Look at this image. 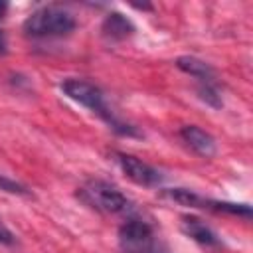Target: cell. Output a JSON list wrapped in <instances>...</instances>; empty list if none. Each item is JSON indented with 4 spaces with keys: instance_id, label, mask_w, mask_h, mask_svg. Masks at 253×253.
I'll return each instance as SVG.
<instances>
[{
    "instance_id": "8fae6325",
    "label": "cell",
    "mask_w": 253,
    "mask_h": 253,
    "mask_svg": "<svg viewBox=\"0 0 253 253\" xmlns=\"http://www.w3.org/2000/svg\"><path fill=\"white\" fill-rule=\"evenodd\" d=\"M196 91H198V97H200L206 105H210L211 109H221L223 99H221V93H219V85H217V81L198 83V85H196Z\"/></svg>"
},
{
    "instance_id": "5bb4252c",
    "label": "cell",
    "mask_w": 253,
    "mask_h": 253,
    "mask_svg": "<svg viewBox=\"0 0 253 253\" xmlns=\"http://www.w3.org/2000/svg\"><path fill=\"white\" fill-rule=\"evenodd\" d=\"M0 245H6V247L16 245V235L12 233V229L2 219H0Z\"/></svg>"
},
{
    "instance_id": "e0dca14e",
    "label": "cell",
    "mask_w": 253,
    "mask_h": 253,
    "mask_svg": "<svg viewBox=\"0 0 253 253\" xmlns=\"http://www.w3.org/2000/svg\"><path fill=\"white\" fill-rule=\"evenodd\" d=\"M6 8H8V4H6V2H0V18L4 16V12H6Z\"/></svg>"
},
{
    "instance_id": "8992f818",
    "label": "cell",
    "mask_w": 253,
    "mask_h": 253,
    "mask_svg": "<svg viewBox=\"0 0 253 253\" xmlns=\"http://www.w3.org/2000/svg\"><path fill=\"white\" fill-rule=\"evenodd\" d=\"M180 138L192 152H196L202 158H211L217 152L215 138L198 125H184L180 128Z\"/></svg>"
},
{
    "instance_id": "4fadbf2b",
    "label": "cell",
    "mask_w": 253,
    "mask_h": 253,
    "mask_svg": "<svg viewBox=\"0 0 253 253\" xmlns=\"http://www.w3.org/2000/svg\"><path fill=\"white\" fill-rule=\"evenodd\" d=\"M0 190L12 196H30V188L6 174H0Z\"/></svg>"
},
{
    "instance_id": "5b68a950",
    "label": "cell",
    "mask_w": 253,
    "mask_h": 253,
    "mask_svg": "<svg viewBox=\"0 0 253 253\" xmlns=\"http://www.w3.org/2000/svg\"><path fill=\"white\" fill-rule=\"evenodd\" d=\"M115 160L119 164V168L123 170V174L126 178H130L134 184L138 186H146V188H154V186H160L164 182V174L150 166L148 162L132 156V154H126V152H115Z\"/></svg>"
},
{
    "instance_id": "7c38bea8",
    "label": "cell",
    "mask_w": 253,
    "mask_h": 253,
    "mask_svg": "<svg viewBox=\"0 0 253 253\" xmlns=\"http://www.w3.org/2000/svg\"><path fill=\"white\" fill-rule=\"evenodd\" d=\"M208 210H215V211H225L231 215H241L245 219L251 217V206L247 204H233V202H217V200H208Z\"/></svg>"
},
{
    "instance_id": "2e32d148",
    "label": "cell",
    "mask_w": 253,
    "mask_h": 253,
    "mask_svg": "<svg viewBox=\"0 0 253 253\" xmlns=\"http://www.w3.org/2000/svg\"><path fill=\"white\" fill-rule=\"evenodd\" d=\"M8 51V40H6V34L0 30V53H6Z\"/></svg>"
},
{
    "instance_id": "30bf717a",
    "label": "cell",
    "mask_w": 253,
    "mask_h": 253,
    "mask_svg": "<svg viewBox=\"0 0 253 253\" xmlns=\"http://www.w3.org/2000/svg\"><path fill=\"white\" fill-rule=\"evenodd\" d=\"M162 196L166 200H172L186 208H204V210L208 208V198H204L198 192L188 190V188H166V190H162Z\"/></svg>"
},
{
    "instance_id": "9a60e30c",
    "label": "cell",
    "mask_w": 253,
    "mask_h": 253,
    "mask_svg": "<svg viewBox=\"0 0 253 253\" xmlns=\"http://www.w3.org/2000/svg\"><path fill=\"white\" fill-rule=\"evenodd\" d=\"M146 253H172V251L168 249V245H164V243H160V241L154 239V243L150 245V249Z\"/></svg>"
},
{
    "instance_id": "3957f363",
    "label": "cell",
    "mask_w": 253,
    "mask_h": 253,
    "mask_svg": "<svg viewBox=\"0 0 253 253\" xmlns=\"http://www.w3.org/2000/svg\"><path fill=\"white\" fill-rule=\"evenodd\" d=\"M77 22L67 10L59 6H42L24 20L22 30L30 38H61L71 34Z\"/></svg>"
},
{
    "instance_id": "6da1fadb",
    "label": "cell",
    "mask_w": 253,
    "mask_h": 253,
    "mask_svg": "<svg viewBox=\"0 0 253 253\" xmlns=\"http://www.w3.org/2000/svg\"><path fill=\"white\" fill-rule=\"evenodd\" d=\"M61 91H63L71 101H75L77 105H81V107L89 109L91 113H95L97 117H101V119L109 125V128L115 130L117 134H121V136H142L132 125L121 121V119L107 107L105 95H103V91H101L95 83H91V81H87V79H79V77H69V79H65V81L61 83Z\"/></svg>"
},
{
    "instance_id": "7a4b0ae2",
    "label": "cell",
    "mask_w": 253,
    "mask_h": 253,
    "mask_svg": "<svg viewBox=\"0 0 253 253\" xmlns=\"http://www.w3.org/2000/svg\"><path fill=\"white\" fill-rule=\"evenodd\" d=\"M77 198L95 211L101 213H130L132 202L111 182L91 178L79 190Z\"/></svg>"
},
{
    "instance_id": "52a82bcc",
    "label": "cell",
    "mask_w": 253,
    "mask_h": 253,
    "mask_svg": "<svg viewBox=\"0 0 253 253\" xmlns=\"http://www.w3.org/2000/svg\"><path fill=\"white\" fill-rule=\"evenodd\" d=\"M180 229L186 237H190L192 241L200 243V245H206V247H215L219 245V237L217 233L198 215H184L182 221H180Z\"/></svg>"
},
{
    "instance_id": "9c48e42d",
    "label": "cell",
    "mask_w": 253,
    "mask_h": 253,
    "mask_svg": "<svg viewBox=\"0 0 253 253\" xmlns=\"http://www.w3.org/2000/svg\"><path fill=\"white\" fill-rule=\"evenodd\" d=\"M176 67L188 75H192L196 79V83H210V81H217L215 77V69L200 59V57H194V55H180L176 59Z\"/></svg>"
},
{
    "instance_id": "277c9868",
    "label": "cell",
    "mask_w": 253,
    "mask_h": 253,
    "mask_svg": "<svg viewBox=\"0 0 253 253\" xmlns=\"http://www.w3.org/2000/svg\"><path fill=\"white\" fill-rule=\"evenodd\" d=\"M154 243L152 225L140 217L128 215L119 227V247L123 253H146Z\"/></svg>"
},
{
    "instance_id": "ba28073f",
    "label": "cell",
    "mask_w": 253,
    "mask_h": 253,
    "mask_svg": "<svg viewBox=\"0 0 253 253\" xmlns=\"http://www.w3.org/2000/svg\"><path fill=\"white\" fill-rule=\"evenodd\" d=\"M134 24L121 12H109L101 24V34L107 42H123L134 34Z\"/></svg>"
}]
</instances>
